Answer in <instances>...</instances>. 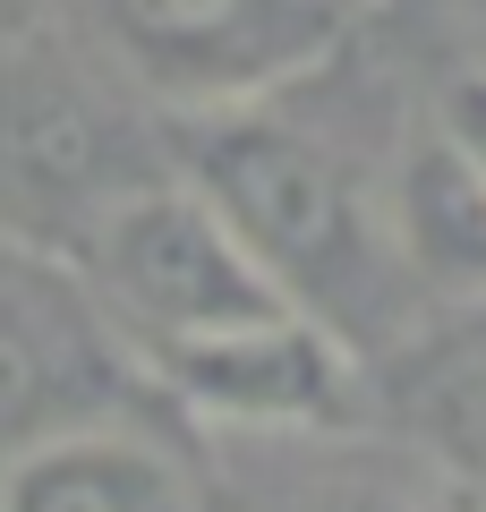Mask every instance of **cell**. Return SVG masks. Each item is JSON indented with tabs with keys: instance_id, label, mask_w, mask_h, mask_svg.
<instances>
[{
	"instance_id": "obj_6",
	"label": "cell",
	"mask_w": 486,
	"mask_h": 512,
	"mask_svg": "<svg viewBox=\"0 0 486 512\" xmlns=\"http://www.w3.org/2000/svg\"><path fill=\"white\" fill-rule=\"evenodd\" d=\"M145 376L171 393L180 410L214 427H248V436H333V427L359 419V384L367 359L342 350L316 316L299 308H265L248 325H222L205 342L154 350Z\"/></svg>"
},
{
	"instance_id": "obj_3",
	"label": "cell",
	"mask_w": 486,
	"mask_h": 512,
	"mask_svg": "<svg viewBox=\"0 0 486 512\" xmlns=\"http://www.w3.org/2000/svg\"><path fill=\"white\" fill-rule=\"evenodd\" d=\"M69 265L86 274L94 308L111 316V333L137 350V367L154 350H180V342L222 333V325H248L265 308H290L256 274V256L231 239V222L180 180V163L162 171V180L128 188L69 248Z\"/></svg>"
},
{
	"instance_id": "obj_7",
	"label": "cell",
	"mask_w": 486,
	"mask_h": 512,
	"mask_svg": "<svg viewBox=\"0 0 486 512\" xmlns=\"http://www.w3.org/2000/svg\"><path fill=\"white\" fill-rule=\"evenodd\" d=\"M0 512H214V487L171 436L137 419V402H120L0 461Z\"/></svg>"
},
{
	"instance_id": "obj_9",
	"label": "cell",
	"mask_w": 486,
	"mask_h": 512,
	"mask_svg": "<svg viewBox=\"0 0 486 512\" xmlns=\"http://www.w3.org/2000/svg\"><path fill=\"white\" fill-rule=\"evenodd\" d=\"M469 316H478V325H469L427 376V410H435V436L452 444V461L486 487V308H469Z\"/></svg>"
},
{
	"instance_id": "obj_4",
	"label": "cell",
	"mask_w": 486,
	"mask_h": 512,
	"mask_svg": "<svg viewBox=\"0 0 486 512\" xmlns=\"http://www.w3.org/2000/svg\"><path fill=\"white\" fill-rule=\"evenodd\" d=\"M94 52L162 111L282 103L342 43V0H77Z\"/></svg>"
},
{
	"instance_id": "obj_11",
	"label": "cell",
	"mask_w": 486,
	"mask_h": 512,
	"mask_svg": "<svg viewBox=\"0 0 486 512\" xmlns=\"http://www.w3.org/2000/svg\"><path fill=\"white\" fill-rule=\"evenodd\" d=\"M469 9H478V18H486V0H469Z\"/></svg>"
},
{
	"instance_id": "obj_1",
	"label": "cell",
	"mask_w": 486,
	"mask_h": 512,
	"mask_svg": "<svg viewBox=\"0 0 486 512\" xmlns=\"http://www.w3.org/2000/svg\"><path fill=\"white\" fill-rule=\"evenodd\" d=\"M171 163L231 222V239L256 256V274L299 316H316L359 359L401 350L418 291L393 256V231H384V188H367L359 163L324 128L282 120L273 103L197 111Z\"/></svg>"
},
{
	"instance_id": "obj_10",
	"label": "cell",
	"mask_w": 486,
	"mask_h": 512,
	"mask_svg": "<svg viewBox=\"0 0 486 512\" xmlns=\"http://www.w3.org/2000/svg\"><path fill=\"white\" fill-rule=\"evenodd\" d=\"M359 512H418V504H359Z\"/></svg>"
},
{
	"instance_id": "obj_5",
	"label": "cell",
	"mask_w": 486,
	"mask_h": 512,
	"mask_svg": "<svg viewBox=\"0 0 486 512\" xmlns=\"http://www.w3.org/2000/svg\"><path fill=\"white\" fill-rule=\"evenodd\" d=\"M137 350L94 308L86 274L60 248L0 222V461L94 410L137 402Z\"/></svg>"
},
{
	"instance_id": "obj_8",
	"label": "cell",
	"mask_w": 486,
	"mask_h": 512,
	"mask_svg": "<svg viewBox=\"0 0 486 512\" xmlns=\"http://www.w3.org/2000/svg\"><path fill=\"white\" fill-rule=\"evenodd\" d=\"M384 231L418 299L435 308H486V171L444 128L410 137L384 180Z\"/></svg>"
},
{
	"instance_id": "obj_12",
	"label": "cell",
	"mask_w": 486,
	"mask_h": 512,
	"mask_svg": "<svg viewBox=\"0 0 486 512\" xmlns=\"http://www.w3.org/2000/svg\"><path fill=\"white\" fill-rule=\"evenodd\" d=\"M342 9H359V0H342Z\"/></svg>"
},
{
	"instance_id": "obj_2",
	"label": "cell",
	"mask_w": 486,
	"mask_h": 512,
	"mask_svg": "<svg viewBox=\"0 0 486 512\" xmlns=\"http://www.w3.org/2000/svg\"><path fill=\"white\" fill-rule=\"evenodd\" d=\"M171 146L145 137L128 94L60 52H0V222L69 256L128 188L162 180Z\"/></svg>"
}]
</instances>
